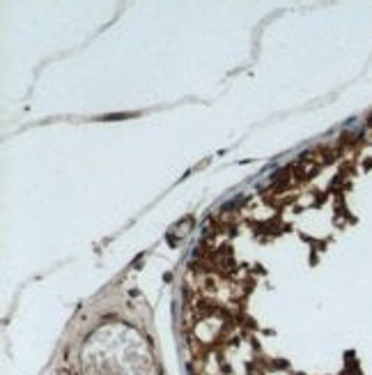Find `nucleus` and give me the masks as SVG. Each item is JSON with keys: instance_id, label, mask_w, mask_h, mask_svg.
Segmentation results:
<instances>
[{"instance_id": "obj_1", "label": "nucleus", "mask_w": 372, "mask_h": 375, "mask_svg": "<svg viewBox=\"0 0 372 375\" xmlns=\"http://www.w3.org/2000/svg\"><path fill=\"white\" fill-rule=\"evenodd\" d=\"M193 226V216H186L184 221L182 223H177V226H175V233H180V235H186L188 233V228Z\"/></svg>"}]
</instances>
